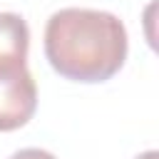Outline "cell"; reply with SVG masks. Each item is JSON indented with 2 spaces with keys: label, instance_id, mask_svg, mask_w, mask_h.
<instances>
[{
  "label": "cell",
  "instance_id": "6da1fadb",
  "mask_svg": "<svg viewBox=\"0 0 159 159\" xmlns=\"http://www.w3.org/2000/svg\"><path fill=\"white\" fill-rule=\"evenodd\" d=\"M127 50V27L107 10L62 7L45 25V57L60 77L72 82H107L122 70Z\"/></svg>",
  "mask_w": 159,
  "mask_h": 159
},
{
  "label": "cell",
  "instance_id": "7a4b0ae2",
  "mask_svg": "<svg viewBox=\"0 0 159 159\" xmlns=\"http://www.w3.org/2000/svg\"><path fill=\"white\" fill-rule=\"evenodd\" d=\"M37 109V84L27 70H0V132H15L25 127Z\"/></svg>",
  "mask_w": 159,
  "mask_h": 159
},
{
  "label": "cell",
  "instance_id": "3957f363",
  "mask_svg": "<svg viewBox=\"0 0 159 159\" xmlns=\"http://www.w3.org/2000/svg\"><path fill=\"white\" fill-rule=\"evenodd\" d=\"M30 27L17 12H0V70L27 65Z\"/></svg>",
  "mask_w": 159,
  "mask_h": 159
},
{
  "label": "cell",
  "instance_id": "277c9868",
  "mask_svg": "<svg viewBox=\"0 0 159 159\" xmlns=\"http://www.w3.org/2000/svg\"><path fill=\"white\" fill-rule=\"evenodd\" d=\"M7 159H57L52 152H47V149H35V147H30V149H20V152H15L12 157H7Z\"/></svg>",
  "mask_w": 159,
  "mask_h": 159
},
{
  "label": "cell",
  "instance_id": "5b68a950",
  "mask_svg": "<svg viewBox=\"0 0 159 159\" xmlns=\"http://www.w3.org/2000/svg\"><path fill=\"white\" fill-rule=\"evenodd\" d=\"M134 159H159V152H157V149H149V152H144V154H139V157H134Z\"/></svg>",
  "mask_w": 159,
  "mask_h": 159
}]
</instances>
